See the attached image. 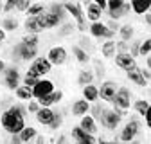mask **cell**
Wrapping results in <instances>:
<instances>
[{
  "instance_id": "1",
  "label": "cell",
  "mask_w": 151,
  "mask_h": 144,
  "mask_svg": "<svg viewBox=\"0 0 151 144\" xmlns=\"http://www.w3.org/2000/svg\"><path fill=\"white\" fill-rule=\"evenodd\" d=\"M25 114H27V110L20 104L7 108L2 114V117H0V122H2L4 130L11 135H20L25 128Z\"/></svg>"
},
{
  "instance_id": "2",
  "label": "cell",
  "mask_w": 151,
  "mask_h": 144,
  "mask_svg": "<svg viewBox=\"0 0 151 144\" xmlns=\"http://www.w3.org/2000/svg\"><path fill=\"white\" fill-rule=\"evenodd\" d=\"M131 99V92L126 88V86H119V92H117V96H115V99H113V110H117V112H121L122 115L126 114V110L129 108V101Z\"/></svg>"
},
{
  "instance_id": "3",
  "label": "cell",
  "mask_w": 151,
  "mask_h": 144,
  "mask_svg": "<svg viewBox=\"0 0 151 144\" xmlns=\"http://www.w3.org/2000/svg\"><path fill=\"white\" fill-rule=\"evenodd\" d=\"M67 13L72 14V18L76 20V27H78V31L85 32L86 31V22H85V14H83V6L81 4H63Z\"/></svg>"
},
{
  "instance_id": "4",
  "label": "cell",
  "mask_w": 151,
  "mask_h": 144,
  "mask_svg": "<svg viewBox=\"0 0 151 144\" xmlns=\"http://www.w3.org/2000/svg\"><path fill=\"white\" fill-rule=\"evenodd\" d=\"M140 132V122L137 119H129L121 130V140L122 142H133V139Z\"/></svg>"
},
{
  "instance_id": "5",
  "label": "cell",
  "mask_w": 151,
  "mask_h": 144,
  "mask_svg": "<svg viewBox=\"0 0 151 144\" xmlns=\"http://www.w3.org/2000/svg\"><path fill=\"white\" fill-rule=\"evenodd\" d=\"M13 56L20 58V60H24V61H29V60L34 61L36 56H38V49L29 47V45H25L24 42H20V43L14 45V49H13Z\"/></svg>"
},
{
  "instance_id": "6",
  "label": "cell",
  "mask_w": 151,
  "mask_h": 144,
  "mask_svg": "<svg viewBox=\"0 0 151 144\" xmlns=\"http://www.w3.org/2000/svg\"><path fill=\"white\" fill-rule=\"evenodd\" d=\"M122 121V114L117 110H104L101 117V126H104L106 130H115Z\"/></svg>"
},
{
  "instance_id": "7",
  "label": "cell",
  "mask_w": 151,
  "mask_h": 144,
  "mask_svg": "<svg viewBox=\"0 0 151 144\" xmlns=\"http://www.w3.org/2000/svg\"><path fill=\"white\" fill-rule=\"evenodd\" d=\"M54 83L50 81V79H40V81H38V85L32 88V97H36L38 101H40V99H43V97H47V96H50L52 92H54Z\"/></svg>"
},
{
  "instance_id": "8",
  "label": "cell",
  "mask_w": 151,
  "mask_h": 144,
  "mask_svg": "<svg viewBox=\"0 0 151 144\" xmlns=\"http://www.w3.org/2000/svg\"><path fill=\"white\" fill-rule=\"evenodd\" d=\"M119 92V85L115 81H103L101 83V88H99V97L103 101H108V103H113Z\"/></svg>"
},
{
  "instance_id": "9",
  "label": "cell",
  "mask_w": 151,
  "mask_h": 144,
  "mask_svg": "<svg viewBox=\"0 0 151 144\" xmlns=\"http://www.w3.org/2000/svg\"><path fill=\"white\" fill-rule=\"evenodd\" d=\"M88 31H90V34L93 36V38H104L106 42H108V40H111V38H113V34H115V32H113L106 24H103V22L90 24Z\"/></svg>"
},
{
  "instance_id": "10",
  "label": "cell",
  "mask_w": 151,
  "mask_h": 144,
  "mask_svg": "<svg viewBox=\"0 0 151 144\" xmlns=\"http://www.w3.org/2000/svg\"><path fill=\"white\" fill-rule=\"evenodd\" d=\"M67 58H68V52H67V49L61 47V45H56V47H52V49L47 52V60H49L52 65H56V67L63 65V63L67 61Z\"/></svg>"
},
{
  "instance_id": "11",
  "label": "cell",
  "mask_w": 151,
  "mask_h": 144,
  "mask_svg": "<svg viewBox=\"0 0 151 144\" xmlns=\"http://www.w3.org/2000/svg\"><path fill=\"white\" fill-rule=\"evenodd\" d=\"M115 65H117L119 68L126 70V72H131V70H137V68H139V67H137L135 58L131 56L129 52H126V54L117 52V54H115Z\"/></svg>"
},
{
  "instance_id": "12",
  "label": "cell",
  "mask_w": 151,
  "mask_h": 144,
  "mask_svg": "<svg viewBox=\"0 0 151 144\" xmlns=\"http://www.w3.org/2000/svg\"><path fill=\"white\" fill-rule=\"evenodd\" d=\"M4 83L9 90H18V86H20V72H18L16 67H7L6 72H4Z\"/></svg>"
},
{
  "instance_id": "13",
  "label": "cell",
  "mask_w": 151,
  "mask_h": 144,
  "mask_svg": "<svg viewBox=\"0 0 151 144\" xmlns=\"http://www.w3.org/2000/svg\"><path fill=\"white\" fill-rule=\"evenodd\" d=\"M24 27H25L27 34H38V32L45 31L43 20H42V14H40V16H29V18H25Z\"/></svg>"
},
{
  "instance_id": "14",
  "label": "cell",
  "mask_w": 151,
  "mask_h": 144,
  "mask_svg": "<svg viewBox=\"0 0 151 144\" xmlns=\"http://www.w3.org/2000/svg\"><path fill=\"white\" fill-rule=\"evenodd\" d=\"M72 139L76 140V144H96V137L81 130L79 126L72 128Z\"/></svg>"
},
{
  "instance_id": "15",
  "label": "cell",
  "mask_w": 151,
  "mask_h": 144,
  "mask_svg": "<svg viewBox=\"0 0 151 144\" xmlns=\"http://www.w3.org/2000/svg\"><path fill=\"white\" fill-rule=\"evenodd\" d=\"M88 112H90V103L86 99L74 101V104H72V115H76V117H85V115H88Z\"/></svg>"
},
{
  "instance_id": "16",
  "label": "cell",
  "mask_w": 151,
  "mask_h": 144,
  "mask_svg": "<svg viewBox=\"0 0 151 144\" xmlns=\"http://www.w3.org/2000/svg\"><path fill=\"white\" fill-rule=\"evenodd\" d=\"M79 128L85 130V132L90 133V135H96V133L99 132L97 122H96V119H93L92 115H85V117H81V121H79Z\"/></svg>"
},
{
  "instance_id": "17",
  "label": "cell",
  "mask_w": 151,
  "mask_h": 144,
  "mask_svg": "<svg viewBox=\"0 0 151 144\" xmlns=\"http://www.w3.org/2000/svg\"><path fill=\"white\" fill-rule=\"evenodd\" d=\"M31 67H34V68H36V72L43 78L45 74H49V72H50L52 63H50V61L47 60V56H45V58H36V60L32 61V65H31Z\"/></svg>"
},
{
  "instance_id": "18",
  "label": "cell",
  "mask_w": 151,
  "mask_h": 144,
  "mask_svg": "<svg viewBox=\"0 0 151 144\" xmlns=\"http://www.w3.org/2000/svg\"><path fill=\"white\" fill-rule=\"evenodd\" d=\"M101 14H103V11H101V7L96 2H88L86 4V18H88L92 24L101 22Z\"/></svg>"
},
{
  "instance_id": "19",
  "label": "cell",
  "mask_w": 151,
  "mask_h": 144,
  "mask_svg": "<svg viewBox=\"0 0 151 144\" xmlns=\"http://www.w3.org/2000/svg\"><path fill=\"white\" fill-rule=\"evenodd\" d=\"M131 11L137 14H147L151 11V0H131Z\"/></svg>"
},
{
  "instance_id": "20",
  "label": "cell",
  "mask_w": 151,
  "mask_h": 144,
  "mask_svg": "<svg viewBox=\"0 0 151 144\" xmlns=\"http://www.w3.org/2000/svg\"><path fill=\"white\" fill-rule=\"evenodd\" d=\"M54 114L56 112L52 108H40V112L36 114V121L40 124H43V126H50V122L54 119Z\"/></svg>"
},
{
  "instance_id": "21",
  "label": "cell",
  "mask_w": 151,
  "mask_h": 144,
  "mask_svg": "<svg viewBox=\"0 0 151 144\" xmlns=\"http://www.w3.org/2000/svg\"><path fill=\"white\" fill-rule=\"evenodd\" d=\"M61 99H63V92H61V90H54V92H52L50 96H47V97L40 99L38 103H40V106H42V108H50L52 104L60 103Z\"/></svg>"
},
{
  "instance_id": "22",
  "label": "cell",
  "mask_w": 151,
  "mask_h": 144,
  "mask_svg": "<svg viewBox=\"0 0 151 144\" xmlns=\"http://www.w3.org/2000/svg\"><path fill=\"white\" fill-rule=\"evenodd\" d=\"M101 54L104 58H115V54H117V43L113 42V40H108L101 45Z\"/></svg>"
},
{
  "instance_id": "23",
  "label": "cell",
  "mask_w": 151,
  "mask_h": 144,
  "mask_svg": "<svg viewBox=\"0 0 151 144\" xmlns=\"http://www.w3.org/2000/svg\"><path fill=\"white\" fill-rule=\"evenodd\" d=\"M83 99H86L88 103H93L99 99V88L96 85H88L83 88Z\"/></svg>"
},
{
  "instance_id": "24",
  "label": "cell",
  "mask_w": 151,
  "mask_h": 144,
  "mask_svg": "<svg viewBox=\"0 0 151 144\" xmlns=\"http://www.w3.org/2000/svg\"><path fill=\"white\" fill-rule=\"evenodd\" d=\"M126 76H128V79H129L131 83H135V85H139V86H146V85H147V79L142 76L140 68L131 70V72H126Z\"/></svg>"
},
{
  "instance_id": "25",
  "label": "cell",
  "mask_w": 151,
  "mask_h": 144,
  "mask_svg": "<svg viewBox=\"0 0 151 144\" xmlns=\"http://www.w3.org/2000/svg\"><path fill=\"white\" fill-rule=\"evenodd\" d=\"M42 20H43L45 29H52V27H56V25H60V24H61L60 16H56V14H54V13H50V11L42 14Z\"/></svg>"
},
{
  "instance_id": "26",
  "label": "cell",
  "mask_w": 151,
  "mask_h": 144,
  "mask_svg": "<svg viewBox=\"0 0 151 144\" xmlns=\"http://www.w3.org/2000/svg\"><path fill=\"white\" fill-rule=\"evenodd\" d=\"M18 137H20L22 144H27V142H31L32 139H36V137H38V132H36V128H32V126H25L24 132L18 135Z\"/></svg>"
},
{
  "instance_id": "27",
  "label": "cell",
  "mask_w": 151,
  "mask_h": 144,
  "mask_svg": "<svg viewBox=\"0 0 151 144\" xmlns=\"http://www.w3.org/2000/svg\"><path fill=\"white\" fill-rule=\"evenodd\" d=\"M129 11H131V4H126V2H124V6H121L119 9H115V11H111V13H108V16L111 18L113 22H117L119 18L126 16V14H128Z\"/></svg>"
},
{
  "instance_id": "28",
  "label": "cell",
  "mask_w": 151,
  "mask_h": 144,
  "mask_svg": "<svg viewBox=\"0 0 151 144\" xmlns=\"http://www.w3.org/2000/svg\"><path fill=\"white\" fill-rule=\"evenodd\" d=\"M92 81H93V72H92V70H81V72H79L78 83H79L83 88L88 86V85H92Z\"/></svg>"
},
{
  "instance_id": "29",
  "label": "cell",
  "mask_w": 151,
  "mask_h": 144,
  "mask_svg": "<svg viewBox=\"0 0 151 144\" xmlns=\"http://www.w3.org/2000/svg\"><path fill=\"white\" fill-rule=\"evenodd\" d=\"M72 52H74V56H76V60H78L79 63H88V61H90V56H88V52H86L85 49H81L79 45H76V47H72Z\"/></svg>"
},
{
  "instance_id": "30",
  "label": "cell",
  "mask_w": 151,
  "mask_h": 144,
  "mask_svg": "<svg viewBox=\"0 0 151 144\" xmlns=\"http://www.w3.org/2000/svg\"><path fill=\"white\" fill-rule=\"evenodd\" d=\"M119 34H121V40L122 42H129L131 38L135 36V29H133V25H122L121 29H119Z\"/></svg>"
},
{
  "instance_id": "31",
  "label": "cell",
  "mask_w": 151,
  "mask_h": 144,
  "mask_svg": "<svg viewBox=\"0 0 151 144\" xmlns=\"http://www.w3.org/2000/svg\"><path fill=\"white\" fill-rule=\"evenodd\" d=\"M149 106H151V103L146 101V99H137V101H133V108H135L140 115H144V117H146V114H147V110H149Z\"/></svg>"
},
{
  "instance_id": "32",
  "label": "cell",
  "mask_w": 151,
  "mask_h": 144,
  "mask_svg": "<svg viewBox=\"0 0 151 144\" xmlns=\"http://www.w3.org/2000/svg\"><path fill=\"white\" fill-rule=\"evenodd\" d=\"M14 94H16L18 99H22V101H31V99H32V90L27 88V86H24V85L18 86V90H16Z\"/></svg>"
},
{
  "instance_id": "33",
  "label": "cell",
  "mask_w": 151,
  "mask_h": 144,
  "mask_svg": "<svg viewBox=\"0 0 151 144\" xmlns=\"http://www.w3.org/2000/svg\"><path fill=\"white\" fill-rule=\"evenodd\" d=\"M49 11L54 13L56 16H60V20H65V16H67V9L63 4H50L49 6Z\"/></svg>"
},
{
  "instance_id": "34",
  "label": "cell",
  "mask_w": 151,
  "mask_h": 144,
  "mask_svg": "<svg viewBox=\"0 0 151 144\" xmlns=\"http://www.w3.org/2000/svg\"><path fill=\"white\" fill-rule=\"evenodd\" d=\"M43 13H45V6H43V4H32L25 14H27V18H29V16H40V14H43Z\"/></svg>"
},
{
  "instance_id": "35",
  "label": "cell",
  "mask_w": 151,
  "mask_h": 144,
  "mask_svg": "<svg viewBox=\"0 0 151 144\" xmlns=\"http://www.w3.org/2000/svg\"><path fill=\"white\" fill-rule=\"evenodd\" d=\"M2 29H4V31H16V29H18V20H16V18H11V16L4 18Z\"/></svg>"
},
{
  "instance_id": "36",
  "label": "cell",
  "mask_w": 151,
  "mask_h": 144,
  "mask_svg": "<svg viewBox=\"0 0 151 144\" xmlns=\"http://www.w3.org/2000/svg\"><path fill=\"white\" fill-rule=\"evenodd\" d=\"M22 42H24L25 45H29V47H34V49H38V43H40V40H38V34H25L24 38H22Z\"/></svg>"
},
{
  "instance_id": "37",
  "label": "cell",
  "mask_w": 151,
  "mask_h": 144,
  "mask_svg": "<svg viewBox=\"0 0 151 144\" xmlns=\"http://www.w3.org/2000/svg\"><path fill=\"white\" fill-rule=\"evenodd\" d=\"M151 54V38H146L140 43V56H149Z\"/></svg>"
},
{
  "instance_id": "38",
  "label": "cell",
  "mask_w": 151,
  "mask_h": 144,
  "mask_svg": "<svg viewBox=\"0 0 151 144\" xmlns=\"http://www.w3.org/2000/svg\"><path fill=\"white\" fill-rule=\"evenodd\" d=\"M61 122H63V115H61L60 112H56V114H54V119H52V122H50L49 128H50V130H60Z\"/></svg>"
},
{
  "instance_id": "39",
  "label": "cell",
  "mask_w": 151,
  "mask_h": 144,
  "mask_svg": "<svg viewBox=\"0 0 151 144\" xmlns=\"http://www.w3.org/2000/svg\"><path fill=\"white\" fill-rule=\"evenodd\" d=\"M140 43H142V42L135 40V42H131V45H129V54H131L133 58L140 56Z\"/></svg>"
},
{
  "instance_id": "40",
  "label": "cell",
  "mask_w": 151,
  "mask_h": 144,
  "mask_svg": "<svg viewBox=\"0 0 151 144\" xmlns=\"http://www.w3.org/2000/svg\"><path fill=\"white\" fill-rule=\"evenodd\" d=\"M31 6H32V2H31V0H16V9H18V11H24V13H27Z\"/></svg>"
},
{
  "instance_id": "41",
  "label": "cell",
  "mask_w": 151,
  "mask_h": 144,
  "mask_svg": "<svg viewBox=\"0 0 151 144\" xmlns=\"http://www.w3.org/2000/svg\"><path fill=\"white\" fill-rule=\"evenodd\" d=\"M104 110H106V108H103V106H99V104H96V106H93V108H92V114H93L92 117H93V119H99V121H101V117H103V114H104Z\"/></svg>"
},
{
  "instance_id": "42",
  "label": "cell",
  "mask_w": 151,
  "mask_h": 144,
  "mask_svg": "<svg viewBox=\"0 0 151 144\" xmlns=\"http://www.w3.org/2000/svg\"><path fill=\"white\" fill-rule=\"evenodd\" d=\"M129 45L131 43H128V42H119L117 43V52H121V54H126V52H129Z\"/></svg>"
},
{
  "instance_id": "43",
  "label": "cell",
  "mask_w": 151,
  "mask_h": 144,
  "mask_svg": "<svg viewBox=\"0 0 151 144\" xmlns=\"http://www.w3.org/2000/svg\"><path fill=\"white\" fill-rule=\"evenodd\" d=\"M40 103H38V101H29V112H32L34 115L38 114V112H40Z\"/></svg>"
},
{
  "instance_id": "44",
  "label": "cell",
  "mask_w": 151,
  "mask_h": 144,
  "mask_svg": "<svg viewBox=\"0 0 151 144\" xmlns=\"http://www.w3.org/2000/svg\"><path fill=\"white\" fill-rule=\"evenodd\" d=\"M16 9V0H7V2H4V13H9Z\"/></svg>"
},
{
  "instance_id": "45",
  "label": "cell",
  "mask_w": 151,
  "mask_h": 144,
  "mask_svg": "<svg viewBox=\"0 0 151 144\" xmlns=\"http://www.w3.org/2000/svg\"><path fill=\"white\" fill-rule=\"evenodd\" d=\"M93 65H96V70H97V76H104V65L101 61H93Z\"/></svg>"
},
{
  "instance_id": "46",
  "label": "cell",
  "mask_w": 151,
  "mask_h": 144,
  "mask_svg": "<svg viewBox=\"0 0 151 144\" xmlns=\"http://www.w3.org/2000/svg\"><path fill=\"white\" fill-rule=\"evenodd\" d=\"M72 29H74V25H72V24H65V25H63V29L60 31V34H61V36H67V34H70V32H72Z\"/></svg>"
},
{
  "instance_id": "47",
  "label": "cell",
  "mask_w": 151,
  "mask_h": 144,
  "mask_svg": "<svg viewBox=\"0 0 151 144\" xmlns=\"http://www.w3.org/2000/svg\"><path fill=\"white\" fill-rule=\"evenodd\" d=\"M25 74H27V76H31V78H34V79H42V76L36 72V68H34V67H29V70L25 72Z\"/></svg>"
},
{
  "instance_id": "48",
  "label": "cell",
  "mask_w": 151,
  "mask_h": 144,
  "mask_svg": "<svg viewBox=\"0 0 151 144\" xmlns=\"http://www.w3.org/2000/svg\"><path fill=\"white\" fill-rule=\"evenodd\" d=\"M96 4L101 7V11H108V2L106 0H96Z\"/></svg>"
},
{
  "instance_id": "49",
  "label": "cell",
  "mask_w": 151,
  "mask_h": 144,
  "mask_svg": "<svg viewBox=\"0 0 151 144\" xmlns=\"http://www.w3.org/2000/svg\"><path fill=\"white\" fill-rule=\"evenodd\" d=\"M146 124H147V128L151 130V106H149V110H147V114H146Z\"/></svg>"
},
{
  "instance_id": "50",
  "label": "cell",
  "mask_w": 151,
  "mask_h": 144,
  "mask_svg": "<svg viewBox=\"0 0 151 144\" xmlns=\"http://www.w3.org/2000/svg\"><path fill=\"white\" fill-rule=\"evenodd\" d=\"M140 72H142V76H144L147 81L151 79V70H149V68H140Z\"/></svg>"
},
{
  "instance_id": "51",
  "label": "cell",
  "mask_w": 151,
  "mask_h": 144,
  "mask_svg": "<svg viewBox=\"0 0 151 144\" xmlns=\"http://www.w3.org/2000/svg\"><path fill=\"white\" fill-rule=\"evenodd\" d=\"M106 25H108V27H110V29H111V31H113V32H115V31H119V29H121V27H119V25H117V22H113V20H111V22H110V24H106Z\"/></svg>"
},
{
  "instance_id": "52",
  "label": "cell",
  "mask_w": 151,
  "mask_h": 144,
  "mask_svg": "<svg viewBox=\"0 0 151 144\" xmlns=\"http://www.w3.org/2000/svg\"><path fill=\"white\" fill-rule=\"evenodd\" d=\"M11 144H22L20 137H18V135H13V139H11Z\"/></svg>"
},
{
  "instance_id": "53",
  "label": "cell",
  "mask_w": 151,
  "mask_h": 144,
  "mask_svg": "<svg viewBox=\"0 0 151 144\" xmlns=\"http://www.w3.org/2000/svg\"><path fill=\"white\" fill-rule=\"evenodd\" d=\"M144 22L151 27V13H147V14H144Z\"/></svg>"
},
{
  "instance_id": "54",
  "label": "cell",
  "mask_w": 151,
  "mask_h": 144,
  "mask_svg": "<svg viewBox=\"0 0 151 144\" xmlns=\"http://www.w3.org/2000/svg\"><path fill=\"white\" fill-rule=\"evenodd\" d=\"M99 144H117V142H115V140H106V139L101 137V139H99Z\"/></svg>"
},
{
  "instance_id": "55",
  "label": "cell",
  "mask_w": 151,
  "mask_h": 144,
  "mask_svg": "<svg viewBox=\"0 0 151 144\" xmlns=\"http://www.w3.org/2000/svg\"><path fill=\"white\" fill-rule=\"evenodd\" d=\"M4 40H6V31H4V29H0V43H2Z\"/></svg>"
},
{
  "instance_id": "56",
  "label": "cell",
  "mask_w": 151,
  "mask_h": 144,
  "mask_svg": "<svg viewBox=\"0 0 151 144\" xmlns=\"http://www.w3.org/2000/svg\"><path fill=\"white\" fill-rule=\"evenodd\" d=\"M6 68H7V67H6V63H4L2 60H0V72H2V74L6 72Z\"/></svg>"
},
{
  "instance_id": "57",
  "label": "cell",
  "mask_w": 151,
  "mask_h": 144,
  "mask_svg": "<svg viewBox=\"0 0 151 144\" xmlns=\"http://www.w3.org/2000/svg\"><path fill=\"white\" fill-rule=\"evenodd\" d=\"M146 65H147V68L151 70V56H147V60H146Z\"/></svg>"
},
{
  "instance_id": "58",
  "label": "cell",
  "mask_w": 151,
  "mask_h": 144,
  "mask_svg": "<svg viewBox=\"0 0 151 144\" xmlns=\"http://www.w3.org/2000/svg\"><path fill=\"white\" fill-rule=\"evenodd\" d=\"M36 144H43V137H36Z\"/></svg>"
},
{
  "instance_id": "59",
  "label": "cell",
  "mask_w": 151,
  "mask_h": 144,
  "mask_svg": "<svg viewBox=\"0 0 151 144\" xmlns=\"http://www.w3.org/2000/svg\"><path fill=\"white\" fill-rule=\"evenodd\" d=\"M0 11H4V4L2 2H0Z\"/></svg>"
},
{
  "instance_id": "60",
  "label": "cell",
  "mask_w": 151,
  "mask_h": 144,
  "mask_svg": "<svg viewBox=\"0 0 151 144\" xmlns=\"http://www.w3.org/2000/svg\"><path fill=\"white\" fill-rule=\"evenodd\" d=\"M122 144H139V142H122Z\"/></svg>"
},
{
  "instance_id": "61",
  "label": "cell",
  "mask_w": 151,
  "mask_h": 144,
  "mask_svg": "<svg viewBox=\"0 0 151 144\" xmlns=\"http://www.w3.org/2000/svg\"><path fill=\"white\" fill-rule=\"evenodd\" d=\"M149 13H151V11H149Z\"/></svg>"
}]
</instances>
